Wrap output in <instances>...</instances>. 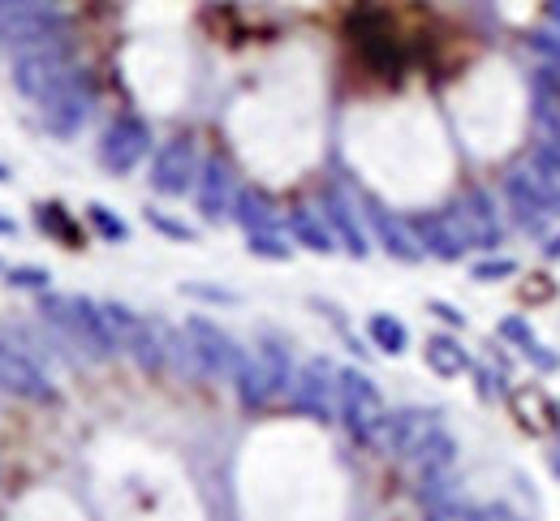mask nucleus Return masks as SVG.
Returning <instances> with one entry per match:
<instances>
[{
  "instance_id": "obj_5",
  "label": "nucleus",
  "mask_w": 560,
  "mask_h": 521,
  "mask_svg": "<svg viewBox=\"0 0 560 521\" xmlns=\"http://www.w3.org/2000/svg\"><path fill=\"white\" fill-rule=\"evenodd\" d=\"M293 383V363L280 341H264L255 354H246V367L237 375V392L246 405H272Z\"/></svg>"
},
{
  "instance_id": "obj_10",
  "label": "nucleus",
  "mask_w": 560,
  "mask_h": 521,
  "mask_svg": "<svg viewBox=\"0 0 560 521\" xmlns=\"http://www.w3.org/2000/svg\"><path fill=\"white\" fill-rule=\"evenodd\" d=\"M440 431H444V423H440V414H435V410H397V414H388V418H384V427H380V440H375V445L384 448V452H393V457L415 461V457H419L422 448L431 445Z\"/></svg>"
},
{
  "instance_id": "obj_24",
  "label": "nucleus",
  "mask_w": 560,
  "mask_h": 521,
  "mask_svg": "<svg viewBox=\"0 0 560 521\" xmlns=\"http://www.w3.org/2000/svg\"><path fill=\"white\" fill-rule=\"evenodd\" d=\"M250 254H259V259H277L284 263L293 250L284 246V237H280L277 228H264V233H250Z\"/></svg>"
},
{
  "instance_id": "obj_18",
  "label": "nucleus",
  "mask_w": 560,
  "mask_h": 521,
  "mask_svg": "<svg viewBox=\"0 0 560 521\" xmlns=\"http://www.w3.org/2000/svg\"><path fill=\"white\" fill-rule=\"evenodd\" d=\"M233 221L242 224L246 233H264V228H277V208L264 190H237V203H233Z\"/></svg>"
},
{
  "instance_id": "obj_6",
  "label": "nucleus",
  "mask_w": 560,
  "mask_h": 521,
  "mask_svg": "<svg viewBox=\"0 0 560 521\" xmlns=\"http://www.w3.org/2000/svg\"><path fill=\"white\" fill-rule=\"evenodd\" d=\"M289 396H293L298 414H306L315 423H332V418H341V371L328 358H311L293 375Z\"/></svg>"
},
{
  "instance_id": "obj_2",
  "label": "nucleus",
  "mask_w": 560,
  "mask_h": 521,
  "mask_svg": "<svg viewBox=\"0 0 560 521\" xmlns=\"http://www.w3.org/2000/svg\"><path fill=\"white\" fill-rule=\"evenodd\" d=\"M86 74L78 61H73V44L70 39H57V44H44V48H31V52H18L13 57V86L44 104L52 95H61L70 82Z\"/></svg>"
},
{
  "instance_id": "obj_29",
  "label": "nucleus",
  "mask_w": 560,
  "mask_h": 521,
  "mask_svg": "<svg viewBox=\"0 0 560 521\" xmlns=\"http://www.w3.org/2000/svg\"><path fill=\"white\" fill-rule=\"evenodd\" d=\"M522 354H526V358H530L539 371H560V358L552 354V350H548V345H544V341H530Z\"/></svg>"
},
{
  "instance_id": "obj_26",
  "label": "nucleus",
  "mask_w": 560,
  "mask_h": 521,
  "mask_svg": "<svg viewBox=\"0 0 560 521\" xmlns=\"http://www.w3.org/2000/svg\"><path fill=\"white\" fill-rule=\"evenodd\" d=\"M48 272L44 268H9V285L13 289H48Z\"/></svg>"
},
{
  "instance_id": "obj_21",
  "label": "nucleus",
  "mask_w": 560,
  "mask_h": 521,
  "mask_svg": "<svg viewBox=\"0 0 560 521\" xmlns=\"http://www.w3.org/2000/svg\"><path fill=\"white\" fill-rule=\"evenodd\" d=\"M366 336H371V341H375V350H380V354H388V358L406 354V345H410L406 323H401L397 315H384V310L366 319Z\"/></svg>"
},
{
  "instance_id": "obj_12",
  "label": "nucleus",
  "mask_w": 560,
  "mask_h": 521,
  "mask_svg": "<svg viewBox=\"0 0 560 521\" xmlns=\"http://www.w3.org/2000/svg\"><path fill=\"white\" fill-rule=\"evenodd\" d=\"M504 203H509L513 221L522 224V228H544L552 216H560L557 199L544 190V181L530 168H513L504 177Z\"/></svg>"
},
{
  "instance_id": "obj_1",
  "label": "nucleus",
  "mask_w": 560,
  "mask_h": 521,
  "mask_svg": "<svg viewBox=\"0 0 560 521\" xmlns=\"http://www.w3.org/2000/svg\"><path fill=\"white\" fill-rule=\"evenodd\" d=\"M39 315L70 341L78 354H86L91 363H108L117 354V341L108 332V319H104V301L91 298H61V294H44L39 301Z\"/></svg>"
},
{
  "instance_id": "obj_30",
  "label": "nucleus",
  "mask_w": 560,
  "mask_h": 521,
  "mask_svg": "<svg viewBox=\"0 0 560 521\" xmlns=\"http://www.w3.org/2000/svg\"><path fill=\"white\" fill-rule=\"evenodd\" d=\"M466 521H522L509 505H479V509H470Z\"/></svg>"
},
{
  "instance_id": "obj_11",
  "label": "nucleus",
  "mask_w": 560,
  "mask_h": 521,
  "mask_svg": "<svg viewBox=\"0 0 560 521\" xmlns=\"http://www.w3.org/2000/svg\"><path fill=\"white\" fill-rule=\"evenodd\" d=\"M57 39H70V13L61 4H44V9L0 26V44L9 52H31V48H44V44H57Z\"/></svg>"
},
{
  "instance_id": "obj_17",
  "label": "nucleus",
  "mask_w": 560,
  "mask_h": 521,
  "mask_svg": "<svg viewBox=\"0 0 560 521\" xmlns=\"http://www.w3.org/2000/svg\"><path fill=\"white\" fill-rule=\"evenodd\" d=\"M324 221H328V228H332V237L350 250L353 259H366V233L358 228V212L350 208V199L341 194V190H328L324 194Z\"/></svg>"
},
{
  "instance_id": "obj_28",
  "label": "nucleus",
  "mask_w": 560,
  "mask_h": 521,
  "mask_svg": "<svg viewBox=\"0 0 560 521\" xmlns=\"http://www.w3.org/2000/svg\"><path fill=\"white\" fill-rule=\"evenodd\" d=\"M517 272V263L513 259H491V263H475V281H504V276H513Z\"/></svg>"
},
{
  "instance_id": "obj_8",
  "label": "nucleus",
  "mask_w": 560,
  "mask_h": 521,
  "mask_svg": "<svg viewBox=\"0 0 560 521\" xmlns=\"http://www.w3.org/2000/svg\"><path fill=\"white\" fill-rule=\"evenodd\" d=\"M199 173H203V164H199V143H195L190 134L168 139V143L160 147V155H155V164H151V190H155V194H168V199H182L186 190L199 186Z\"/></svg>"
},
{
  "instance_id": "obj_9",
  "label": "nucleus",
  "mask_w": 560,
  "mask_h": 521,
  "mask_svg": "<svg viewBox=\"0 0 560 521\" xmlns=\"http://www.w3.org/2000/svg\"><path fill=\"white\" fill-rule=\"evenodd\" d=\"M147 151H151V126L142 117H135V113H126V117H117L104 130V139H100V164L108 173L126 177V173H135L142 159H147Z\"/></svg>"
},
{
  "instance_id": "obj_4",
  "label": "nucleus",
  "mask_w": 560,
  "mask_h": 521,
  "mask_svg": "<svg viewBox=\"0 0 560 521\" xmlns=\"http://www.w3.org/2000/svg\"><path fill=\"white\" fill-rule=\"evenodd\" d=\"M0 392L22 396V401H31V405H57V401H61L57 383H52L48 371L31 358V350H22V345L13 341L9 328H0Z\"/></svg>"
},
{
  "instance_id": "obj_3",
  "label": "nucleus",
  "mask_w": 560,
  "mask_h": 521,
  "mask_svg": "<svg viewBox=\"0 0 560 521\" xmlns=\"http://www.w3.org/2000/svg\"><path fill=\"white\" fill-rule=\"evenodd\" d=\"M186 345H190V363H195V375H208V379H233L246 367V350L215 323L208 315H190L186 319Z\"/></svg>"
},
{
  "instance_id": "obj_25",
  "label": "nucleus",
  "mask_w": 560,
  "mask_h": 521,
  "mask_svg": "<svg viewBox=\"0 0 560 521\" xmlns=\"http://www.w3.org/2000/svg\"><path fill=\"white\" fill-rule=\"evenodd\" d=\"M495 336H500L504 345H513V350H526V345L535 341V332H530V323H526L522 315H509V319H500V323H495Z\"/></svg>"
},
{
  "instance_id": "obj_15",
  "label": "nucleus",
  "mask_w": 560,
  "mask_h": 521,
  "mask_svg": "<svg viewBox=\"0 0 560 521\" xmlns=\"http://www.w3.org/2000/svg\"><path fill=\"white\" fill-rule=\"evenodd\" d=\"M195 199H199L203 221H224V216H233V203H237V181H233V168H229L220 155L203 164L199 186H195Z\"/></svg>"
},
{
  "instance_id": "obj_16",
  "label": "nucleus",
  "mask_w": 560,
  "mask_h": 521,
  "mask_svg": "<svg viewBox=\"0 0 560 521\" xmlns=\"http://www.w3.org/2000/svg\"><path fill=\"white\" fill-rule=\"evenodd\" d=\"M371 224H375V237H380V246L393 254V259H401V263H419L422 254V241L419 233H415V221H401V216H393V212H384V208H375L371 203Z\"/></svg>"
},
{
  "instance_id": "obj_14",
  "label": "nucleus",
  "mask_w": 560,
  "mask_h": 521,
  "mask_svg": "<svg viewBox=\"0 0 560 521\" xmlns=\"http://www.w3.org/2000/svg\"><path fill=\"white\" fill-rule=\"evenodd\" d=\"M504 401H509V414L517 418V427L530 431V436H552L560 427L557 401L539 383H517V388L504 392Z\"/></svg>"
},
{
  "instance_id": "obj_34",
  "label": "nucleus",
  "mask_w": 560,
  "mask_h": 521,
  "mask_svg": "<svg viewBox=\"0 0 560 521\" xmlns=\"http://www.w3.org/2000/svg\"><path fill=\"white\" fill-rule=\"evenodd\" d=\"M548 259H560V237H552V241H548Z\"/></svg>"
},
{
  "instance_id": "obj_31",
  "label": "nucleus",
  "mask_w": 560,
  "mask_h": 521,
  "mask_svg": "<svg viewBox=\"0 0 560 521\" xmlns=\"http://www.w3.org/2000/svg\"><path fill=\"white\" fill-rule=\"evenodd\" d=\"M427 310H431V315H440L448 328H462V323H466V315H462L457 306H448V301H427Z\"/></svg>"
},
{
  "instance_id": "obj_7",
  "label": "nucleus",
  "mask_w": 560,
  "mask_h": 521,
  "mask_svg": "<svg viewBox=\"0 0 560 521\" xmlns=\"http://www.w3.org/2000/svg\"><path fill=\"white\" fill-rule=\"evenodd\" d=\"M384 418H388V405H384L375 379L346 367V371H341V423L350 427V436L362 440V445H375Z\"/></svg>"
},
{
  "instance_id": "obj_23",
  "label": "nucleus",
  "mask_w": 560,
  "mask_h": 521,
  "mask_svg": "<svg viewBox=\"0 0 560 521\" xmlns=\"http://www.w3.org/2000/svg\"><path fill=\"white\" fill-rule=\"evenodd\" d=\"M86 221L100 228V237H108V241H126L130 237V224L121 221V216H113V208H104V203H91L86 208Z\"/></svg>"
},
{
  "instance_id": "obj_32",
  "label": "nucleus",
  "mask_w": 560,
  "mask_h": 521,
  "mask_svg": "<svg viewBox=\"0 0 560 521\" xmlns=\"http://www.w3.org/2000/svg\"><path fill=\"white\" fill-rule=\"evenodd\" d=\"M147 221L155 224V228H164V233H173V237H190V228H182V224L164 221V216H160V212H147Z\"/></svg>"
},
{
  "instance_id": "obj_20",
  "label": "nucleus",
  "mask_w": 560,
  "mask_h": 521,
  "mask_svg": "<svg viewBox=\"0 0 560 521\" xmlns=\"http://www.w3.org/2000/svg\"><path fill=\"white\" fill-rule=\"evenodd\" d=\"M289 233L298 237V246H306V250H315V254H332L337 250V237H332V228L328 221H319L315 212H289Z\"/></svg>"
},
{
  "instance_id": "obj_22",
  "label": "nucleus",
  "mask_w": 560,
  "mask_h": 521,
  "mask_svg": "<svg viewBox=\"0 0 560 521\" xmlns=\"http://www.w3.org/2000/svg\"><path fill=\"white\" fill-rule=\"evenodd\" d=\"M35 221H39L44 233H57L66 246H78V233H73V224L61 203H39V216H35Z\"/></svg>"
},
{
  "instance_id": "obj_27",
  "label": "nucleus",
  "mask_w": 560,
  "mask_h": 521,
  "mask_svg": "<svg viewBox=\"0 0 560 521\" xmlns=\"http://www.w3.org/2000/svg\"><path fill=\"white\" fill-rule=\"evenodd\" d=\"M44 4H57V0H0V26L18 22V17H26V13L44 9Z\"/></svg>"
},
{
  "instance_id": "obj_19",
  "label": "nucleus",
  "mask_w": 560,
  "mask_h": 521,
  "mask_svg": "<svg viewBox=\"0 0 560 521\" xmlns=\"http://www.w3.org/2000/svg\"><path fill=\"white\" fill-rule=\"evenodd\" d=\"M422 358H427V367L435 375H444V379H457V375L470 371V354L453 341V336H431L427 341V350H422Z\"/></svg>"
},
{
  "instance_id": "obj_33",
  "label": "nucleus",
  "mask_w": 560,
  "mask_h": 521,
  "mask_svg": "<svg viewBox=\"0 0 560 521\" xmlns=\"http://www.w3.org/2000/svg\"><path fill=\"white\" fill-rule=\"evenodd\" d=\"M0 233H4V237H13V233H18V224L4 221V216H0Z\"/></svg>"
},
{
  "instance_id": "obj_13",
  "label": "nucleus",
  "mask_w": 560,
  "mask_h": 521,
  "mask_svg": "<svg viewBox=\"0 0 560 521\" xmlns=\"http://www.w3.org/2000/svg\"><path fill=\"white\" fill-rule=\"evenodd\" d=\"M91 104H95V95H91V82L82 74L78 82H70L61 95H52V99L39 104L44 130L57 134V139H78L82 126H86V117H91Z\"/></svg>"
}]
</instances>
